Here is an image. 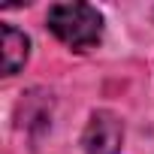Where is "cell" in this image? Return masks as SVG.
Instances as JSON below:
<instances>
[{
	"mask_svg": "<svg viewBox=\"0 0 154 154\" xmlns=\"http://www.w3.org/2000/svg\"><path fill=\"white\" fill-rule=\"evenodd\" d=\"M48 30L63 45L88 51L103 36V15L91 3H54L48 9Z\"/></svg>",
	"mask_w": 154,
	"mask_h": 154,
	"instance_id": "cell-1",
	"label": "cell"
},
{
	"mask_svg": "<svg viewBox=\"0 0 154 154\" xmlns=\"http://www.w3.org/2000/svg\"><path fill=\"white\" fill-rule=\"evenodd\" d=\"M82 145L88 154H118L124 145V124L112 112H94L85 127Z\"/></svg>",
	"mask_w": 154,
	"mask_h": 154,
	"instance_id": "cell-2",
	"label": "cell"
},
{
	"mask_svg": "<svg viewBox=\"0 0 154 154\" xmlns=\"http://www.w3.org/2000/svg\"><path fill=\"white\" fill-rule=\"evenodd\" d=\"M30 54V39L12 27V24H0V57H3V75H15Z\"/></svg>",
	"mask_w": 154,
	"mask_h": 154,
	"instance_id": "cell-3",
	"label": "cell"
}]
</instances>
